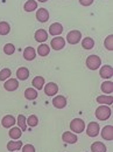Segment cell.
Instances as JSON below:
<instances>
[{
    "mask_svg": "<svg viewBox=\"0 0 113 152\" xmlns=\"http://www.w3.org/2000/svg\"><path fill=\"white\" fill-rule=\"evenodd\" d=\"M96 117L99 121H106L111 117V109L107 105H100L96 110Z\"/></svg>",
    "mask_w": 113,
    "mask_h": 152,
    "instance_id": "obj_1",
    "label": "cell"
},
{
    "mask_svg": "<svg viewBox=\"0 0 113 152\" xmlns=\"http://www.w3.org/2000/svg\"><path fill=\"white\" fill-rule=\"evenodd\" d=\"M70 129H71V131H74V133L83 132L84 129H85V123L80 118H75L70 123Z\"/></svg>",
    "mask_w": 113,
    "mask_h": 152,
    "instance_id": "obj_2",
    "label": "cell"
},
{
    "mask_svg": "<svg viewBox=\"0 0 113 152\" xmlns=\"http://www.w3.org/2000/svg\"><path fill=\"white\" fill-rule=\"evenodd\" d=\"M100 64H101V60H100V57L97 56V55H90L86 58V66L91 70L98 69L100 67Z\"/></svg>",
    "mask_w": 113,
    "mask_h": 152,
    "instance_id": "obj_3",
    "label": "cell"
},
{
    "mask_svg": "<svg viewBox=\"0 0 113 152\" xmlns=\"http://www.w3.org/2000/svg\"><path fill=\"white\" fill-rule=\"evenodd\" d=\"M82 39V33L79 31H71L68 33L67 35V41L70 43V45H76Z\"/></svg>",
    "mask_w": 113,
    "mask_h": 152,
    "instance_id": "obj_4",
    "label": "cell"
},
{
    "mask_svg": "<svg viewBox=\"0 0 113 152\" xmlns=\"http://www.w3.org/2000/svg\"><path fill=\"white\" fill-rule=\"evenodd\" d=\"M99 130H100V126L97 122H91L89 123L88 125V129H86V133L89 137H96L99 134Z\"/></svg>",
    "mask_w": 113,
    "mask_h": 152,
    "instance_id": "obj_5",
    "label": "cell"
},
{
    "mask_svg": "<svg viewBox=\"0 0 113 152\" xmlns=\"http://www.w3.org/2000/svg\"><path fill=\"white\" fill-rule=\"evenodd\" d=\"M99 75L103 78H111L113 75V68L112 66H109V64H105L100 68L99 70Z\"/></svg>",
    "mask_w": 113,
    "mask_h": 152,
    "instance_id": "obj_6",
    "label": "cell"
},
{
    "mask_svg": "<svg viewBox=\"0 0 113 152\" xmlns=\"http://www.w3.org/2000/svg\"><path fill=\"white\" fill-rule=\"evenodd\" d=\"M57 91H58V86L54 82H49L46 84L44 88V94L47 96H55Z\"/></svg>",
    "mask_w": 113,
    "mask_h": 152,
    "instance_id": "obj_7",
    "label": "cell"
},
{
    "mask_svg": "<svg viewBox=\"0 0 113 152\" xmlns=\"http://www.w3.org/2000/svg\"><path fill=\"white\" fill-rule=\"evenodd\" d=\"M18 87H19V82H18L17 78H9V80L6 81L5 84H4V88H5L7 91H14V90L18 89Z\"/></svg>",
    "mask_w": 113,
    "mask_h": 152,
    "instance_id": "obj_8",
    "label": "cell"
},
{
    "mask_svg": "<svg viewBox=\"0 0 113 152\" xmlns=\"http://www.w3.org/2000/svg\"><path fill=\"white\" fill-rule=\"evenodd\" d=\"M15 123H17V121H15L14 116H12V115H6V116L2 118V121H1L2 126L6 128V129H8V128H13V125H14Z\"/></svg>",
    "mask_w": 113,
    "mask_h": 152,
    "instance_id": "obj_9",
    "label": "cell"
},
{
    "mask_svg": "<svg viewBox=\"0 0 113 152\" xmlns=\"http://www.w3.org/2000/svg\"><path fill=\"white\" fill-rule=\"evenodd\" d=\"M50 45H51L53 49L59 50V49H62L65 46V40L63 38H61V37H56V38H54L51 40V43Z\"/></svg>",
    "mask_w": 113,
    "mask_h": 152,
    "instance_id": "obj_10",
    "label": "cell"
},
{
    "mask_svg": "<svg viewBox=\"0 0 113 152\" xmlns=\"http://www.w3.org/2000/svg\"><path fill=\"white\" fill-rule=\"evenodd\" d=\"M101 137L105 140H112L113 139V126L112 125H106L101 129Z\"/></svg>",
    "mask_w": 113,
    "mask_h": 152,
    "instance_id": "obj_11",
    "label": "cell"
},
{
    "mask_svg": "<svg viewBox=\"0 0 113 152\" xmlns=\"http://www.w3.org/2000/svg\"><path fill=\"white\" fill-rule=\"evenodd\" d=\"M53 104H54V107L57 108V109H63V108H65V105H67V98L62 95L56 96V97L53 99Z\"/></svg>",
    "mask_w": 113,
    "mask_h": 152,
    "instance_id": "obj_12",
    "label": "cell"
},
{
    "mask_svg": "<svg viewBox=\"0 0 113 152\" xmlns=\"http://www.w3.org/2000/svg\"><path fill=\"white\" fill-rule=\"evenodd\" d=\"M62 139L64 143H68V144H75L77 142V136L75 133L70 132V131H65V132L62 134Z\"/></svg>",
    "mask_w": 113,
    "mask_h": 152,
    "instance_id": "obj_13",
    "label": "cell"
},
{
    "mask_svg": "<svg viewBox=\"0 0 113 152\" xmlns=\"http://www.w3.org/2000/svg\"><path fill=\"white\" fill-rule=\"evenodd\" d=\"M36 19L40 22H47L49 19V12L46 8H38V11L36 12Z\"/></svg>",
    "mask_w": 113,
    "mask_h": 152,
    "instance_id": "obj_14",
    "label": "cell"
},
{
    "mask_svg": "<svg viewBox=\"0 0 113 152\" xmlns=\"http://www.w3.org/2000/svg\"><path fill=\"white\" fill-rule=\"evenodd\" d=\"M62 32H63V27H62V25L58 23V22H55V23L50 25V27H49V33H50L51 35H54V37L59 35Z\"/></svg>",
    "mask_w": 113,
    "mask_h": 152,
    "instance_id": "obj_15",
    "label": "cell"
},
{
    "mask_svg": "<svg viewBox=\"0 0 113 152\" xmlns=\"http://www.w3.org/2000/svg\"><path fill=\"white\" fill-rule=\"evenodd\" d=\"M36 56V52L33 47H27L25 50H23V57L27 60V61H32L34 60Z\"/></svg>",
    "mask_w": 113,
    "mask_h": 152,
    "instance_id": "obj_16",
    "label": "cell"
},
{
    "mask_svg": "<svg viewBox=\"0 0 113 152\" xmlns=\"http://www.w3.org/2000/svg\"><path fill=\"white\" fill-rule=\"evenodd\" d=\"M28 76H29V70H28V68L21 67V68L18 69V72H17V77H18V80L25 81V80L28 78Z\"/></svg>",
    "mask_w": 113,
    "mask_h": 152,
    "instance_id": "obj_17",
    "label": "cell"
},
{
    "mask_svg": "<svg viewBox=\"0 0 113 152\" xmlns=\"http://www.w3.org/2000/svg\"><path fill=\"white\" fill-rule=\"evenodd\" d=\"M21 148H22V142H20V140H11L7 144L8 151H18Z\"/></svg>",
    "mask_w": 113,
    "mask_h": 152,
    "instance_id": "obj_18",
    "label": "cell"
},
{
    "mask_svg": "<svg viewBox=\"0 0 113 152\" xmlns=\"http://www.w3.org/2000/svg\"><path fill=\"white\" fill-rule=\"evenodd\" d=\"M100 89H101V91H103V93H105V94H112V93H113V83H112V81H106V82L101 83Z\"/></svg>",
    "mask_w": 113,
    "mask_h": 152,
    "instance_id": "obj_19",
    "label": "cell"
},
{
    "mask_svg": "<svg viewBox=\"0 0 113 152\" xmlns=\"http://www.w3.org/2000/svg\"><path fill=\"white\" fill-rule=\"evenodd\" d=\"M48 39V33L46 32V29H38L36 31V33H35V40L38 41V42H44L46 40Z\"/></svg>",
    "mask_w": 113,
    "mask_h": 152,
    "instance_id": "obj_20",
    "label": "cell"
},
{
    "mask_svg": "<svg viewBox=\"0 0 113 152\" xmlns=\"http://www.w3.org/2000/svg\"><path fill=\"white\" fill-rule=\"evenodd\" d=\"M97 102L99 104H107V105H111L113 103V97L112 96H107V95H101L97 97Z\"/></svg>",
    "mask_w": 113,
    "mask_h": 152,
    "instance_id": "obj_21",
    "label": "cell"
},
{
    "mask_svg": "<svg viewBox=\"0 0 113 152\" xmlns=\"http://www.w3.org/2000/svg\"><path fill=\"white\" fill-rule=\"evenodd\" d=\"M32 84H33V87H35L38 90H40V89H42L43 86H44V78H43L42 76H35L34 80L32 81Z\"/></svg>",
    "mask_w": 113,
    "mask_h": 152,
    "instance_id": "obj_22",
    "label": "cell"
},
{
    "mask_svg": "<svg viewBox=\"0 0 113 152\" xmlns=\"http://www.w3.org/2000/svg\"><path fill=\"white\" fill-rule=\"evenodd\" d=\"M91 151L92 152H106V146L101 142H94L91 145Z\"/></svg>",
    "mask_w": 113,
    "mask_h": 152,
    "instance_id": "obj_23",
    "label": "cell"
},
{
    "mask_svg": "<svg viewBox=\"0 0 113 152\" xmlns=\"http://www.w3.org/2000/svg\"><path fill=\"white\" fill-rule=\"evenodd\" d=\"M36 7H38V2H36L35 0H28V1L25 4L23 10H25L26 12H33V11L36 10Z\"/></svg>",
    "mask_w": 113,
    "mask_h": 152,
    "instance_id": "obj_24",
    "label": "cell"
},
{
    "mask_svg": "<svg viewBox=\"0 0 113 152\" xmlns=\"http://www.w3.org/2000/svg\"><path fill=\"white\" fill-rule=\"evenodd\" d=\"M38 96V93H36V90H35L34 88H28V89H26V91H25V97H26L27 99H29V101L35 99Z\"/></svg>",
    "mask_w": 113,
    "mask_h": 152,
    "instance_id": "obj_25",
    "label": "cell"
},
{
    "mask_svg": "<svg viewBox=\"0 0 113 152\" xmlns=\"http://www.w3.org/2000/svg\"><path fill=\"white\" fill-rule=\"evenodd\" d=\"M82 46H83V48L84 49H92L94 46V41L92 40V38H84L83 39V41H82Z\"/></svg>",
    "mask_w": 113,
    "mask_h": 152,
    "instance_id": "obj_26",
    "label": "cell"
},
{
    "mask_svg": "<svg viewBox=\"0 0 113 152\" xmlns=\"http://www.w3.org/2000/svg\"><path fill=\"white\" fill-rule=\"evenodd\" d=\"M49 52H50V49H49V46H47L46 43H42V45H40L38 48V54L40 56H47L48 54H49Z\"/></svg>",
    "mask_w": 113,
    "mask_h": 152,
    "instance_id": "obj_27",
    "label": "cell"
},
{
    "mask_svg": "<svg viewBox=\"0 0 113 152\" xmlns=\"http://www.w3.org/2000/svg\"><path fill=\"white\" fill-rule=\"evenodd\" d=\"M9 31H11V26L8 25V22L1 21L0 22V35H7Z\"/></svg>",
    "mask_w": 113,
    "mask_h": 152,
    "instance_id": "obj_28",
    "label": "cell"
},
{
    "mask_svg": "<svg viewBox=\"0 0 113 152\" xmlns=\"http://www.w3.org/2000/svg\"><path fill=\"white\" fill-rule=\"evenodd\" d=\"M18 125L21 129V131L27 130V122H26V116L25 115H19L18 116Z\"/></svg>",
    "mask_w": 113,
    "mask_h": 152,
    "instance_id": "obj_29",
    "label": "cell"
},
{
    "mask_svg": "<svg viewBox=\"0 0 113 152\" xmlns=\"http://www.w3.org/2000/svg\"><path fill=\"white\" fill-rule=\"evenodd\" d=\"M21 134H22V131H21L20 128H11V130H9V137L12 139H19L20 137H21Z\"/></svg>",
    "mask_w": 113,
    "mask_h": 152,
    "instance_id": "obj_30",
    "label": "cell"
},
{
    "mask_svg": "<svg viewBox=\"0 0 113 152\" xmlns=\"http://www.w3.org/2000/svg\"><path fill=\"white\" fill-rule=\"evenodd\" d=\"M26 122H27V124H28L29 126L34 128V126H36V125H38V117H36V115H30V116L26 119Z\"/></svg>",
    "mask_w": 113,
    "mask_h": 152,
    "instance_id": "obj_31",
    "label": "cell"
},
{
    "mask_svg": "<svg viewBox=\"0 0 113 152\" xmlns=\"http://www.w3.org/2000/svg\"><path fill=\"white\" fill-rule=\"evenodd\" d=\"M11 74H12L11 69L4 68V69L0 72V81H6L8 77H11Z\"/></svg>",
    "mask_w": 113,
    "mask_h": 152,
    "instance_id": "obj_32",
    "label": "cell"
},
{
    "mask_svg": "<svg viewBox=\"0 0 113 152\" xmlns=\"http://www.w3.org/2000/svg\"><path fill=\"white\" fill-rule=\"evenodd\" d=\"M104 45H105V47H106V49L107 50H113V35H109L107 38L105 39V41H104Z\"/></svg>",
    "mask_w": 113,
    "mask_h": 152,
    "instance_id": "obj_33",
    "label": "cell"
},
{
    "mask_svg": "<svg viewBox=\"0 0 113 152\" xmlns=\"http://www.w3.org/2000/svg\"><path fill=\"white\" fill-rule=\"evenodd\" d=\"M4 52H5V54H7V55H12V54H14V52H15V47H14V45H12V43H7V45H5V47H4Z\"/></svg>",
    "mask_w": 113,
    "mask_h": 152,
    "instance_id": "obj_34",
    "label": "cell"
},
{
    "mask_svg": "<svg viewBox=\"0 0 113 152\" xmlns=\"http://www.w3.org/2000/svg\"><path fill=\"white\" fill-rule=\"evenodd\" d=\"M21 149H22V152H35V148L30 144H27V145L22 146Z\"/></svg>",
    "mask_w": 113,
    "mask_h": 152,
    "instance_id": "obj_35",
    "label": "cell"
},
{
    "mask_svg": "<svg viewBox=\"0 0 113 152\" xmlns=\"http://www.w3.org/2000/svg\"><path fill=\"white\" fill-rule=\"evenodd\" d=\"M79 2H80V5H83V6H90V5L93 2V0H79Z\"/></svg>",
    "mask_w": 113,
    "mask_h": 152,
    "instance_id": "obj_36",
    "label": "cell"
},
{
    "mask_svg": "<svg viewBox=\"0 0 113 152\" xmlns=\"http://www.w3.org/2000/svg\"><path fill=\"white\" fill-rule=\"evenodd\" d=\"M38 1H40V2H46L47 0H38Z\"/></svg>",
    "mask_w": 113,
    "mask_h": 152,
    "instance_id": "obj_37",
    "label": "cell"
}]
</instances>
